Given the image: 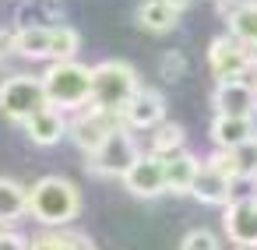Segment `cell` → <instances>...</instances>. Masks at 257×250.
<instances>
[{"label": "cell", "mask_w": 257, "mask_h": 250, "mask_svg": "<svg viewBox=\"0 0 257 250\" xmlns=\"http://www.w3.org/2000/svg\"><path fill=\"white\" fill-rule=\"evenodd\" d=\"M138 92H141V85H138V71L131 64L102 60L99 67H92V106L95 109L120 116Z\"/></svg>", "instance_id": "obj_1"}, {"label": "cell", "mask_w": 257, "mask_h": 250, "mask_svg": "<svg viewBox=\"0 0 257 250\" xmlns=\"http://www.w3.org/2000/svg\"><path fill=\"white\" fill-rule=\"evenodd\" d=\"M29 211L43 225H67L81 211V194L64 176H43L29 190Z\"/></svg>", "instance_id": "obj_2"}, {"label": "cell", "mask_w": 257, "mask_h": 250, "mask_svg": "<svg viewBox=\"0 0 257 250\" xmlns=\"http://www.w3.org/2000/svg\"><path fill=\"white\" fill-rule=\"evenodd\" d=\"M43 88L53 109H81L92 102V67L78 60H60L43 74Z\"/></svg>", "instance_id": "obj_3"}, {"label": "cell", "mask_w": 257, "mask_h": 250, "mask_svg": "<svg viewBox=\"0 0 257 250\" xmlns=\"http://www.w3.org/2000/svg\"><path fill=\"white\" fill-rule=\"evenodd\" d=\"M46 88H43V78H32V74H11L4 85H0V113L15 123H29L39 109H46Z\"/></svg>", "instance_id": "obj_4"}, {"label": "cell", "mask_w": 257, "mask_h": 250, "mask_svg": "<svg viewBox=\"0 0 257 250\" xmlns=\"http://www.w3.org/2000/svg\"><path fill=\"white\" fill-rule=\"evenodd\" d=\"M138 159H141V152H138V145H134V134L120 123V127L88 155V173H95V176H120V180H123Z\"/></svg>", "instance_id": "obj_5"}, {"label": "cell", "mask_w": 257, "mask_h": 250, "mask_svg": "<svg viewBox=\"0 0 257 250\" xmlns=\"http://www.w3.org/2000/svg\"><path fill=\"white\" fill-rule=\"evenodd\" d=\"M208 67L218 78V85L222 81H243L250 71H257V57L236 36H218L208 43Z\"/></svg>", "instance_id": "obj_6"}, {"label": "cell", "mask_w": 257, "mask_h": 250, "mask_svg": "<svg viewBox=\"0 0 257 250\" xmlns=\"http://www.w3.org/2000/svg\"><path fill=\"white\" fill-rule=\"evenodd\" d=\"M225 236L243 246V250H257V197H236L225 204L222 215Z\"/></svg>", "instance_id": "obj_7"}, {"label": "cell", "mask_w": 257, "mask_h": 250, "mask_svg": "<svg viewBox=\"0 0 257 250\" xmlns=\"http://www.w3.org/2000/svg\"><path fill=\"white\" fill-rule=\"evenodd\" d=\"M211 106L218 109V116L253 120V113H257V88L250 81H222L211 92Z\"/></svg>", "instance_id": "obj_8"}, {"label": "cell", "mask_w": 257, "mask_h": 250, "mask_svg": "<svg viewBox=\"0 0 257 250\" xmlns=\"http://www.w3.org/2000/svg\"><path fill=\"white\" fill-rule=\"evenodd\" d=\"M162 120H166V99L155 88H141L131 99V106L120 113V123L127 131H155L162 127Z\"/></svg>", "instance_id": "obj_9"}, {"label": "cell", "mask_w": 257, "mask_h": 250, "mask_svg": "<svg viewBox=\"0 0 257 250\" xmlns=\"http://www.w3.org/2000/svg\"><path fill=\"white\" fill-rule=\"evenodd\" d=\"M120 127V116H109V113H102V109H95V106H88L81 116H74L71 120V138H74V145L78 148H85L88 155L113 134Z\"/></svg>", "instance_id": "obj_10"}, {"label": "cell", "mask_w": 257, "mask_h": 250, "mask_svg": "<svg viewBox=\"0 0 257 250\" xmlns=\"http://www.w3.org/2000/svg\"><path fill=\"white\" fill-rule=\"evenodd\" d=\"M123 187L134 194V197H159V194H166L169 187H166V159H159V155H141L134 166H131V173L123 176Z\"/></svg>", "instance_id": "obj_11"}, {"label": "cell", "mask_w": 257, "mask_h": 250, "mask_svg": "<svg viewBox=\"0 0 257 250\" xmlns=\"http://www.w3.org/2000/svg\"><path fill=\"white\" fill-rule=\"evenodd\" d=\"M15 22H18V29H60V25H67V15L60 8V0H25Z\"/></svg>", "instance_id": "obj_12"}, {"label": "cell", "mask_w": 257, "mask_h": 250, "mask_svg": "<svg viewBox=\"0 0 257 250\" xmlns=\"http://www.w3.org/2000/svg\"><path fill=\"white\" fill-rule=\"evenodd\" d=\"M71 127H67V120H64V113L60 109H53V106H46V109H39L29 123H25V134H29V141L32 145H43V148H50V145H57L64 134H67Z\"/></svg>", "instance_id": "obj_13"}, {"label": "cell", "mask_w": 257, "mask_h": 250, "mask_svg": "<svg viewBox=\"0 0 257 250\" xmlns=\"http://www.w3.org/2000/svg\"><path fill=\"white\" fill-rule=\"evenodd\" d=\"M211 141L225 152H236L250 141H257L253 120H236V116H215L211 120Z\"/></svg>", "instance_id": "obj_14"}, {"label": "cell", "mask_w": 257, "mask_h": 250, "mask_svg": "<svg viewBox=\"0 0 257 250\" xmlns=\"http://www.w3.org/2000/svg\"><path fill=\"white\" fill-rule=\"evenodd\" d=\"M201 159L190 152H180L173 159H166V187L169 194H194V183L201 176Z\"/></svg>", "instance_id": "obj_15"}, {"label": "cell", "mask_w": 257, "mask_h": 250, "mask_svg": "<svg viewBox=\"0 0 257 250\" xmlns=\"http://www.w3.org/2000/svg\"><path fill=\"white\" fill-rule=\"evenodd\" d=\"M180 15L183 8L173 4V0H145L138 8V25L145 32H173L180 25Z\"/></svg>", "instance_id": "obj_16"}, {"label": "cell", "mask_w": 257, "mask_h": 250, "mask_svg": "<svg viewBox=\"0 0 257 250\" xmlns=\"http://www.w3.org/2000/svg\"><path fill=\"white\" fill-rule=\"evenodd\" d=\"M232 194H236V190H232V180H229V176L215 173L211 166L201 169V176H197V183H194V197H197L201 204H229Z\"/></svg>", "instance_id": "obj_17"}, {"label": "cell", "mask_w": 257, "mask_h": 250, "mask_svg": "<svg viewBox=\"0 0 257 250\" xmlns=\"http://www.w3.org/2000/svg\"><path fill=\"white\" fill-rule=\"evenodd\" d=\"M15 53L29 60H53V29H15Z\"/></svg>", "instance_id": "obj_18"}, {"label": "cell", "mask_w": 257, "mask_h": 250, "mask_svg": "<svg viewBox=\"0 0 257 250\" xmlns=\"http://www.w3.org/2000/svg\"><path fill=\"white\" fill-rule=\"evenodd\" d=\"M229 36H236L243 46L257 50V0H243L236 15L229 18Z\"/></svg>", "instance_id": "obj_19"}, {"label": "cell", "mask_w": 257, "mask_h": 250, "mask_svg": "<svg viewBox=\"0 0 257 250\" xmlns=\"http://www.w3.org/2000/svg\"><path fill=\"white\" fill-rule=\"evenodd\" d=\"M29 211V190L15 180H0V222H15Z\"/></svg>", "instance_id": "obj_20"}, {"label": "cell", "mask_w": 257, "mask_h": 250, "mask_svg": "<svg viewBox=\"0 0 257 250\" xmlns=\"http://www.w3.org/2000/svg\"><path fill=\"white\" fill-rule=\"evenodd\" d=\"M183 138H187V131H183L180 123H162V127H155V134H152V155H159V159L180 155V152H183Z\"/></svg>", "instance_id": "obj_21"}, {"label": "cell", "mask_w": 257, "mask_h": 250, "mask_svg": "<svg viewBox=\"0 0 257 250\" xmlns=\"http://www.w3.org/2000/svg\"><path fill=\"white\" fill-rule=\"evenodd\" d=\"M78 32L71 29V25H60V29H53V64H60V60H74V53H78Z\"/></svg>", "instance_id": "obj_22"}, {"label": "cell", "mask_w": 257, "mask_h": 250, "mask_svg": "<svg viewBox=\"0 0 257 250\" xmlns=\"http://www.w3.org/2000/svg\"><path fill=\"white\" fill-rule=\"evenodd\" d=\"M208 166H211L215 173L229 176L232 183H236V180H243V169H239V159H236V152H225V148H218V152L208 159Z\"/></svg>", "instance_id": "obj_23"}, {"label": "cell", "mask_w": 257, "mask_h": 250, "mask_svg": "<svg viewBox=\"0 0 257 250\" xmlns=\"http://www.w3.org/2000/svg\"><path fill=\"white\" fill-rule=\"evenodd\" d=\"M159 74H162L166 81H180V78L187 74V57H183L180 50H166L162 60H159Z\"/></svg>", "instance_id": "obj_24"}, {"label": "cell", "mask_w": 257, "mask_h": 250, "mask_svg": "<svg viewBox=\"0 0 257 250\" xmlns=\"http://www.w3.org/2000/svg\"><path fill=\"white\" fill-rule=\"evenodd\" d=\"M180 250H222V246H218L215 232H208V229H194V232L183 236Z\"/></svg>", "instance_id": "obj_25"}, {"label": "cell", "mask_w": 257, "mask_h": 250, "mask_svg": "<svg viewBox=\"0 0 257 250\" xmlns=\"http://www.w3.org/2000/svg\"><path fill=\"white\" fill-rule=\"evenodd\" d=\"M0 250H29V239L15 229H4L0 232Z\"/></svg>", "instance_id": "obj_26"}, {"label": "cell", "mask_w": 257, "mask_h": 250, "mask_svg": "<svg viewBox=\"0 0 257 250\" xmlns=\"http://www.w3.org/2000/svg\"><path fill=\"white\" fill-rule=\"evenodd\" d=\"M29 250H60V243H57V232H46V236H36V239H29Z\"/></svg>", "instance_id": "obj_27"}, {"label": "cell", "mask_w": 257, "mask_h": 250, "mask_svg": "<svg viewBox=\"0 0 257 250\" xmlns=\"http://www.w3.org/2000/svg\"><path fill=\"white\" fill-rule=\"evenodd\" d=\"M173 4H180V8H187V4H190V0H173Z\"/></svg>", "instance_id": "obj_28"}, {"label": "cell", "mask_w": 257, "mask_h": 250, "mask_svg": "<svg viewBox=\"0 0 257 250\" xmlns=\"http://www.w3.org/2000/svg\"><path fill=\"white\" fill-rule=\"evenodd\" d=\"M253 88H257V81H253Z\"/></svg>", "instance_id": "obj_29"}]
</instances>
